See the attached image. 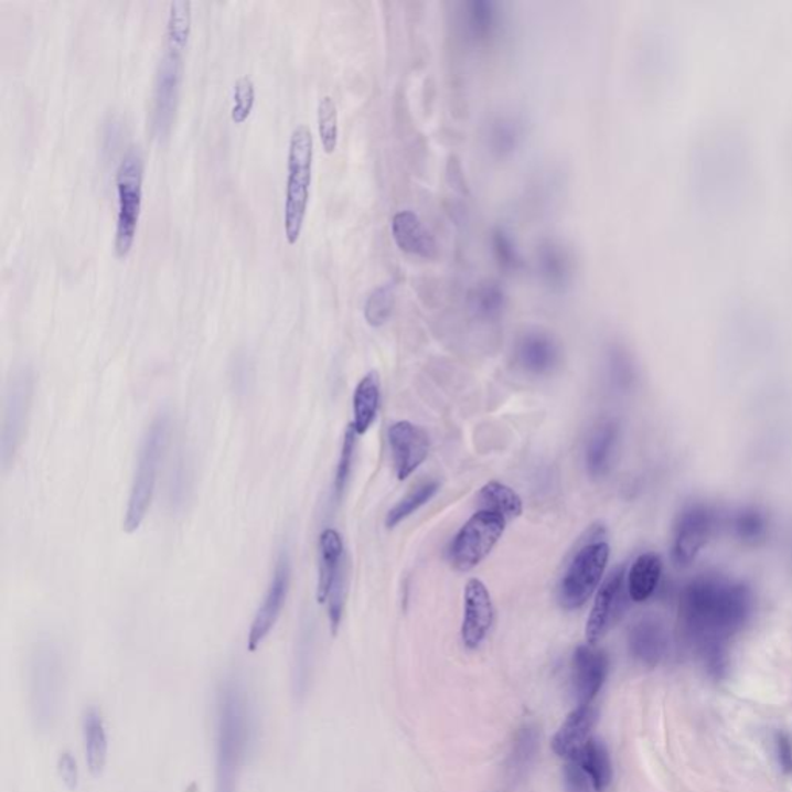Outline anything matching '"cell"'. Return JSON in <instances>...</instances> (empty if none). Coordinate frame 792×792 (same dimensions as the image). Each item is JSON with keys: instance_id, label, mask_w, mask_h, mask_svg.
<instances>
[{"instance_id": "obj_1", "label": "cell", "mask_w": 792, "mask_h": 792, "mask_svg": "<svg viewBox=\"0 0 792 792\" xmlns=\"http://www.w3.org/2000/svg\"><path fill=\"white\" fill-rule=\"evenodd\" d=\"M752 610L751 588L736 580L703 576L684 588L679 618L687 636L715 676L726 671L728 642L743 629Z\"/></svg>"}, {"instance_id": "obj_2", "label": "cell", "mask_w": 792, "mask_h": 792, "mask_svg": "<svg viewBox=\"0 0 792 792\" xmlns=\"http://www.w3.org/2000/svg\"><path fill=\"white\" fill-rule=\"evenodd\" d=\"M253 732L251 698L245 684L237 675L226 676L215 706V792H237Z\"/></svg>"}, {"instance_id": "obj_3", "label": "cell", "mask_w": 792, "mask_h": 792, "mask_svg": "<svg viewBox=\"0 0 792 792\" xmlns=\"http://www.w3.org/2000/svg\"><path fill=\"white\" fill-rule=\"evenodd\" d=\"M171 436V417L168 413L157 415L156 420L146 429L138 452L136 474L130 486L129 500L122 529L127 534L136 533L143 525L146 515L151 510L157 475Z\"/></svg>"}, {"instance_id": "obj_4", "label": "cell", "mask_w": 792, "mask_h": 792, "mask_svg": "<svg viewBox=\"0 0 792 792\" xmlns=\"http://www.w3.org/2000/svg\"><path fill=\"white\" fill-rule=\"evenodd\" d=\"M313 156V133L309 126L299 125L291 132L290 145H288V175L286 205H283V233L288 245H296L301 238L303 222L309 210Z\"/></svg>"}, {"instance_id": "obj_5", "label": "cell", "mask_w": 792, "mask_h": 792, "mask_svg": "<svg viewBox=\"0 0 792 792\" xmlns=\"http://www.w3.org/2000/svg\"><path fill=\"white\" fill-rule=\"evenodd\" d=\"M145 161L138 148L125 153L117 169L118 214L115 229V254L125 259L136 244L138 222L143 206Z\"/></svg>"}, {"instance_id": "obj_6", "label": "cell", "mask_w": 792, "mask_h": 792, "mask_svg": "<svg viewBox=\"0 0 792 792\" xmlns=\"http://www.w3.org/2000/svg\"><path fill=\"white\" fill-rule=\"evenodd\" d=\"M64 664L60 650L52 642H41L30 663V699L38 728H52L60 714L64 691Z\"/></svg>"}, {"instance_id": "obj_7", "label": "cell", "mask_w": 792, "mask_h": 792, "mask_svg": "<svg viewBox=\"0 0 792 792\" xmlns=\"http://www.w3.org/2000/svg\"><path fill=\"white\" fill-rule=\"evenodd\" d=\"M347 598V556L344 541L333 528L319 536L318 602L325 603L330 629L336 634L344 617Z\"/></svg>"}, {"instance_id": "obj_8", "label": "cell", "mask_w": 792, "mask_h": 792, "mask_svg": "<svg viewBox=\"0 0 792 792\" xmlns=\"http://www.w3.org/2000/svg\"><path fill=\"white\" fill-rule=\"evenodd\" d=\"M610 559L606 541H591L579 548L565 571L557 590V599L565 610H578L598 590Z\"/></svg>"}, {"instance_id": "obj_9", "label": "cell", "mask_w": 792, "mask_h": 792, "mask_svg": "<svg viewBox=\"0 0 792 792\" xmlns=\"http://www.w3.org/2000/svg\"><path fill=\"white\" fill-rule=\"evenodd\" d=\"M506 521L488 511H477L451 544V564L456 570L467 572L483 563L505 533Z\"/></svg>"}, {"instance_id": "obj_10", "label": "cell", "mask_w": 792, "mask_h": 792, "mask_svg": "<svg viewBox=\"0 0 792 792\" xmlns=\"http://www.w3.org/2000/svg\"><path fill=\"white\" fill-rule=\"evenodd\" d=\"M33 386V373L30 368L14 372L7 386L6 415H3L2 441H0V460L3 469L11 467L19 446L24 440Z\"/></svg>"}, {"instance_id": "obj_11", "label": "cell", "mask_w": 792, "mask_h": 792, "mask_svg": "<svg viewBox=\"0 0 792 792\" xmlns=\"http://www.w3.org/2000/svg\"><path fill=\"white\" fill-rule=\"evenodd\" d=\"M718 514L705 503H692L676 518L672 534V560L687 567L699 556L717 528Z\"/></svg>"}, {"instance_id": "obj_12", "label": "cell", "mask_w": 792, "mask_h": 792, "mask_svg": "<svg viewBox=\"0 0 792 792\" xmlns=\"http://www.w3.org/2000/svg\"><path fill=\"white\" fill-rule=\"evenodd\" d=\"M291 584V559L288 549H280L276 560L275 572L267 593L264 596L259 610L256 611L248 633V650L256 652L264 644L268 634L278 624L280 613L286 606Z\"/></svg>"}, {"instance_id": "obj_13", "label": "cell", "mask_w": 792, "mask_h": 792, "mask_svg": "<svg viewBox=\"0 0 792 792\" xmlns=\"http://www.w3.org/2000/svg\"><path fill=\"white\" fill-rule=\"evenodd\" d=\"M627 590V572L624 567L614 568L609 578L603 580L596 595L593 609L587 621L586 636L590 645L601 641L611 627L617 625L629 603Z\"/></svg>"}, {"instance_id": "obj_14", "label": "cell", "mask_w": 792, "mask_h": 792, "mask_svg": "<svg viewBox=\"0 0 792 792\" xmlns=\"http://www.w3.org/2000/svg\"><path fill=\"white\" fill-rule=\"evenodd\" d=\"M183 79V56L164 52L157 68L153 86V130L164 138L174 125Z\"/></svg>"}, {"instance_id": "obj_15", "label": "cell", "mask_w": 792, "mask_h": 792, "mask_svg": "<svg viewBox=\"0 0 792 792\" xmlns=\"http://www.w3.org/2000/svg\"><path fill=\"white\" fill-rule=\"evenodd\" d=\"M388 445L398 480L409 479L429 456L428 434L410 421H398L390 426Z\"/></svg>"}, {"instance_id": "obj_16", "label": "cell", "mask_w": 792, "mask_h": 792, "mask_svg": "<svg viewBox=\"0 0 792 792\" xmlns=\"http://www.w3.org/2000/svg\"><path fill=\"white\" fill-rule=\"evenodd\" d=\"M494 603L490 590L480 579H469L464 587L461 641L467 649H479L494 624Z\"/></svg>"}, {"instance_id": "obj_17", "label": "cell", "mask_w": 792, "mask_h": 792, "mask_svg": "<svg viewBox=\"0 0 792 792\" xmlns=\"http://www.w3.org/2000/svg\"><path fill=\"white\" fill-rule=\"evenodd\" d=\"M609 674V657L595 645H579L571 661L572 694L579 706L591 705Z\"/></svg>"}, {"instance_id": "obj_18", "label": "cell", "mask_w": 792, "mask_h": 792, "mask_svg": "<svg viewBox=\"0 0 792 792\" xmlns=\"http://www.w3.org/2000/svg\"><path fill=\"white\" fill-rule=\"evenodd\" d=\"M560 357L559 342L544 330H528L514 344V363L529 375H549L559 367Z\"/></svg>"}, {"instance_id": "obj_19", "label": "cell", "mask_w": 792, "mask_h": 792, "mask_svg": "<svg viewBox=\"0 0 792 792\" xmlns=\"http://www.w3.org/2000/svg\"><path fill=\"white\" fill-rule=\"evenodd\" d=\"M536 267L541 282L555 293H564L575 279V256L563 242L548 238L537 246Z\"/></svg>"}, {"instance_id": "obj_20", "label": "cell", "mask_w": 792, "mask_h": 792, "mask_svg": "<svg viewBox=\"0 0 792 792\" xmlns=\"http://www.w3.org/2000/svg\"><path fill=\"white\" fill-rule=\"evenodd\" d=\"M392 237L396 246L409 256L432 260L438 256L436 238L422 225L421 218L414 211H399L390 223Z\"/></svg>"}, {"instance_id": "obj_21", "label": "cell", "mask_w": 792, "mask_h": 792, "mask_svg": "<svg viewBox=\"0 0 792 792\" xmlns=\"http://www.w3.org/2000/svg\"><path fill=\"white\" fill-rule=\"evenodd\" d=\"M621 428L614 420H603L591 432L586 449V467L591 479H602L617 459Z\"/></svg>"}, {"instance_id": "obj_22", "label": "cell", "mask_w": 792, "mask_h": 792, "mask_svg": "<svg viewBox=\"0 0 792 792\" xmlns=\"http://www.w3.org/2000/svg\"><path fill=\"white\" fill-rule=\"evenodd\" d=\"M595 723L596 709L593 706L576 707L557 730L555 738H553V751L563 757V759H575L580 749L590 740Z\"/></svg>"}, {"instance_id": "obj_23", "label": "cell", "mask_w": 792, "mask_h": 792, "mask_svg": "<svg viewBox=\"0 0 792 792\" xmlns=\"http://www.w3.org/2000/svg\"><path fill=\"white\" fill-rule=\"evenodd\" d=\"M632 655L645 666H656L668 647L666 629L655 618H644L632 627L629 634Z\"/></svg>"}, {"instance_id": "obj_24", "label": "cell", "mask_w": 792, "mask_h": 792, "mask_svg": "<svg viewBox=\"0 0 792 792\" xmlns=\"http://www.w3.org/2000/svg\"><path fill=\"white\" fill-rule=\"evenodd\" d=\"M381 405L379 375L375 371L368 372L361 378L353 394L352 428L356 436H364L372 428L378 417Z\"/></svg>"}, {"instance_id": "obj_25", "label": "cell", "mask_w": 792, "mask_h": 792, "mask_svg": "<svg viewBox=\"0 0 792 792\" xmlns=\"http://www.w3.org/2000/svg\"><path fill=\"white\" fill-rule=\"evenodd\" d=\"M663 576V560L656 553L638 556L627 572V590L633 602H645L655 595Z\"/></svg>"}, {"instance_id": "obj_26", "label": "cell", "mask_w": 792, "mask_h": 792, "mask_svg": "<svg viewBox=\"0 0 792 792\" xmlns=\"http://www.w3.org/2000/svg\"><path fill=\"white\" fill-rule=\"evenodd\" d=\"M84 752L88 771L94 777L103 774L109 756V741H107L106 725L101 714L92 707L83 718Z\"/></svg>"}, {"instance_id": "obj_27", "label": "cell", "mask_w": 792, "mask_h": 792, "mask_svg": "<svg viewBox=\"0 0 792 792\" xmlns=\"http://www.w3.org/2000/svg\"><path fill=\"white\" fill-rule=\"evenodd\" d=\"M477 502H479V511L497 514L500 517L505 518L506 522L521 517L523 513V502L517 492L511 490L506 484L495 482V480L484 484L479 492Z\"/></svg>"}, {"instance_id": "obj_28", "label": "cell", "mask_w": 792, "mask_h": 792, "mask_svg": "<svg viewBox=\"0 0 792 792\" xmlns=\"http://www.w3.org/2000/svg\"><path fill=\"white\" fill-rule=\"evenodd\" d=\"M506 293L494 280H484L472 288L468 306L477 319L484 322L497 321L506 309Z\"/></svg>"}, {"instance_id": "obj_29", "label": "cell", "mask_w": 792, "mask_h": 792, "mask_svg": "<svg viewBox=\"0 0 792 792\" xmlns=\"http://www.w3.org/2000/svg\"><path fill=\"white\" fill-rule=\"evenodd\" d=\"M576 759L579 760L580 767L590 777L595 792H603L610 786L613 768H611L609 751H607L601 741L590 738L586 746L580 749Z\"/></svg>"}, {"instance_id": "obj_30", "label": "cell", "mask_w": 792, "mask_h": 792, "mask_svg": "<svg viewBox=\"0 0 792 792\" xmlns=\"http://www.w3.org/2000/svg\"><path fill=\"white\" fill-rule=\"evenodd\" d=\"M192 30V3L186 0H174L169 3L167 22V45L164 52L183 56L188 49Z\"/></svg>"}, {"instance_id": "obj_31", "label": "cell", "mask_w": 792, "mask_h": 792, "mask_svg": "<svg viewBox=\"0 0 792 792\" xmlns=\"http://www.w3.org/2000/svg\"><path fill=\"white\" fill-rule=\"evenodd\" d=\"M467 26L469 36L477 44H488L499 33L500 17L497 6L488 0H474L468 3Z\"/></svg>"}, {"instance_id": "obj_32", "label": "cell", "mask_w": 792, "mask_h": 792, "mask_svg": "<svg viewBox=\"0 0 792 792\" xmlns=\"http://www.w3.org/2000/svg\"><path fill=\"white\" fill-rule=\"evenodd\" d=\"M396 303V287L394 282L376 287L365 299L364 319L373 329L386 325L394 314Z\"/></svg>"}, {"instance_id": "obj_33", "label": "cell", "mask_w": 792, "mask_h": 792, "mask_svg": "<svg viewBox=\"0 0 792 792\" xmlns=\"http://www.w3.org/2000/svg\"><path fill=\"white\" fill-rule=\"evenodd\" d=\"M730 526L738 539L746 544H757L767 537L769 523L764 513L759 507H741L730 518Z\"/></svg>"}, {"instance_id": "obj_34", "label": "cell", "mask_w": 792, "mask_h": 792, "mask_svg": "<svg viewBox=\"0 0 792 792\" xmlns=\"http://www.w3.org/2000/svg\"><path fill=\"white\" fill-rule=\"evenodd\" d=\"M438 490H440V484L437 482H426L415 488L414 491H410L405 499L399 500V502L388 511L386 517L387 528H395L396 525H399V523L409 518L410 515L417 513L421 506H425L426 503L434 499Z\"/></svg>"}, {"instance_id": "obj_35", "label": "cell", "mask_w": 792, "mask_h": 792, "mask_svg": "<svg viewBox=\"0 0 792 792\" xmlns=\"http://www.w3.org/2000/svg\"><path fill=\"white\" fill-rule=\"evenodd\" d=\"M318 132L322 149L327 156H332L340 141V118L332 96H324L318 104Z\"/></svg>"}, {"instance_id": "obj_36", "label": "cell", "mask_w": 792, "mask_h": 792, "mask_svg": "<svg viewBox=\"0 0 792 792\" xmlns=\"http://www.w3.org/2000/svg\"><path fill=\"white\" fill-rule=\"evenodd\" d=\"M522 141V127L513 118H499L491 126L490 146L499 157L511 156Z\"/></svg>"}, {"instance_id": "obj_37", "label": "cell", "mask_w": 792, "mask_h": 792, "mask_svg": "<svg viewBox=\"0 0 792 792\" xmlns=\"http://www.w3.org/2000/svg\"><path fill=\"white\" fill-rule=\"evenodd\" d=\"M311 671V634L309 629L299 633L296 644L293 666V692L296 697L302 698L309 689Z\"/></svg>"}, {"instance_id": "obj_38", "label": "cell", "mask_w": 792, "mask_h": 792, "mask_svg": "<svg viewBox=\"0 0 792 792\" xmlns=\"http://www.w3.org/2000/svg\"><path fill=\"white\" fill-rule=\"evenodd\" d=\"M491 246L494 259L497 261L500 270L506 272H515L521 270L523 261L517 245L503 228H495L491 234Z\"/></svg>"}, {"instance_id": "obj_39", "label": "cell", "mask_w": 792, "mask_h": 792, "mask_svg": "<svg viewBox=\"0 0 792 792\" xmlns=\"http://www.w3.org/2000/svg\"><path fill=\"white\" fill-rule=\"evenodd\" d=\"M254 104H256V86L249 76H240L234 84L233 107H231V119L234 125L240 126L251 117Z\"/></svg>"}, {"instance_id": "obj_40", "label": "cell", "mask_w": 792, "mask_h": 792, "mask_svg": "<svg viewBox=\"0 0 792 792\" xmlns=\"http://www.w3.org/2000/svg\"><path fill=\"white\" fill-rule=\"evenodd\" d=\"M356 432L352 428V425L345 429L344 441H342V448L340 453V461H338L336 475H334L333 492L336 500H341L344 494L345 488L352 475L353 459H355L356 451Z\"/></svg>"}, {"instance_id": "obj_41", "label": "cell", "mask_w": 792, "mask_h": 792, "mask_svg": "<svg viewBox=\"0 0 792 792\" xmlns=\"http://www.w3.org/2000/svg\"><path fill=\"white\" fill-rule=\"evenodd\" d=\"M537 745H539V736L534 728H523L515 738L513 756H511V769L514 772L523 771L529 767L534 757H536Z\"/></svg>"}, {"instance_id": "obj_42", "label": "cell", "mask_w": 792, "mask_h": 792, "mask_svg": "<svg viewBox=\"0 0 792 792\" xmlns=\"http://www.w3.org/2000/svg\"><path fill=\"white\" fill-rule=\"evenodd\" d=\"M565 783H567V790L570 792H590L593 790V784L590 782V777L580 767L579 760H568L567 767H565Z\"/></svg>"}, {"instance_id": "obj_43", "label": "cell", "mask_w": 792, "mask_h": 792, "mask_svg": "<svg viewBox=\"0 0 792 792\" xmlns=\"http://www.w3.org/2000/svg\"><path fill=\"white\" fill-rule=\"evenodd\" d=\"M57 772L67 790L75 791L79 783V769L71 752L61 753L57 760Z\"/></svg>"}, {"instance_id": "obj_44", "label": "cell", "mask_w": 792, "mask_h": 792, "mask_svg": "<svg viewBox=\"0 0 792 792\" xmlns=\"http://www.w3.org/2000/svg\"><path fill=\"white\" fill-rule=\"evenodd\" d=\"M777 759L784 774H792V740L788 734L775 736Z\"/></svg>"}]
</instances>
